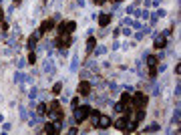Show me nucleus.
Segmentation results:
<instances>
[{"label": "nucleus", "mask_w": 181, "mask_h": 135, "mask_svg": "<svg viewBox=\"0 0 181 135\" xmlns=\"http://www.w3.org/2000/svg\"><path fill=\"white\" fill-rule=\"evenodd\" d=\"M77 4H79V6H85V0H77Z\"/></svg>", "instance_id": "obj_38"}, {"label": "nucleus", "mask_w": 181, "mask_h": 135, "mask_svg": "<svg viewBox=\"0 0 181 135\" xmlns=\"http://www.w3.org/2000/svg\"><path fill=\"white\" fill-rule=\"evenodd\" d=\"M147 65L149 67H155V65H157V57H151V54H147Z\"/></svg>", "instance_id": "obj_23"}, {"label": "nucleus", "mask_w": 181, "mask_h": 135, "mask_svg": "<svg viewBox=\"0 0 181 135\" xmlns=\"http://www.w3.org/2000/svg\"><path fill=\"white\" fill-rule=\"evenodd\" d=\"M50 111H60V103H58V101H53V103H50Z\"/></svg>", "instance_id": "obj_27"}, {"label": "nucleus", "mask_w": 181, "mask_h": 135, "mask_svg": "<svg viewBox=\"0 0 181 135\" xmlns=\"http://www.w3.org/2000/svg\"><path fill=\"white\" fill-rule=\"evenodd\" d=\"M0 22H4V10H0Z\"/></svg>", "instance_id": "obj_37"}, {"label": "nucleus", "mask_w": 181, "mask_h": 135, "mask_svg": "<svg viewBox=\"0 0 181 135\" xmlns=\"http://www.w3.org/2000/svg\"><path fill=\"white\" fill-rule=\"evenodd\" d=\"M0 2H2V0H0Z\"/></svg>", "instance_id": "obj_42"}, {"label": "nucleus", "mask_w": 181, "mask_h": 135, "mask_svg": "<svg viewBox=\"0 0 181 135\" xmlns=\"http://www.w3.org/2000/svg\"><path fill=\"white\" fill-rule=\"evenodd\" d=\"M115 127L123 131V127H125V117H121V119H117V121H115Z\"/></svg>", "instance_id": "obj_21"}, {"label": "nucleus", "mask_w": 181, "mask_h": 135, "mask_svg": "<svg viewBox=\"0 0 181 135\" xmlns=\"http://www.w3.org/2000/svg\"><path fill=\"white\" fill-rule=\"evenodd\" d=\"M71 105H72V107H77V105H79V99H77V97H72V99H71Z\"/></svg>", "instance_id": "obj_35"}, {"label": "nucleus", "mask_w": 181, "mask_h": 135, "mask_svg": "<svg viewBox=\"0 0 181 135\" xmlns=\"http://www.w3.org/2000/svg\"><path fill=\"white\" fill-rule=\"evenodd\" d=\"M36 113H38V115H44V113H46V105L44 103H38L36 105Z\"/></svg>", "instance_id": "obj_20"}, {"label": "nucleus", "mask_w": 181, "mask_h": 135, "mask_svg": "<svg viewBox=\"0 0 181 135\" xmlns=\"http://www.w3.org/2000/svg\"><path fill=\"white\" fill-rule=\"evenodd\" d=\"M133 119H135V121H143L145 119V111H143V109H137V113L133 115Z\"/></svg>", "instance_id": "obj_17"}, {"label": "nucleus", "mask_w": 181, "mask_h": 135, "mask_svg": "<svg viewBox=\"0 0 181 135\" xmlns=\"http://www.w3.org/2000/svg\"><path fill=\"white\" fill-rule=\"evenodd\" d=\"M28 65H36V53H34V50H30V54H28Z\"/></svg>", "instance_id": "obj_18"}, {"label": "nucleus", "mask_w": 181, "mask_h": 135, "mask_svg": "<svg viewBox=\"0 0 181 135\" xmlns=\"http://www.w3.org/2000/svg\"><path fill=\"white\" fill-rule=\"evenodd\" d=\"M153 44H155V49H165L167 46V36L165 35H157L155 40H153Z\"/></svg>", "instance_id": "obj_8"}, {"label": "nucleus", "mask_w": 181, "mask_h": 135, "mask_svg": "<svg viewBox=\"0 0 181 135\" xmlns=\"http://www.w3.org/2000/svg\"><path fill=\"white\" fill-rule=\"evenodd\" d=\"M28 97H30V99H36V97H38V87H32L30 93H28Z\"/></svg>", "instance_id": "obj_25"}, {"label": "nucleus", "mask_w": 181, "mask_h": 135, "mask_svg": "<svg viewBox=\"0 0 181 135\" xmlns=\"http://www.w3.org/2000/svg\"><path fill=\"white\" fill-rule=\"evenodd\" d=\"M10 129H12L10 123H4V125H2V131H10Z\"/></svg>", "instance_id": "obj_34"}, {"label": "nucleus", "mask_w": 181, "mask_h": 135, "mask_svg": "<svg viewBox=\"0 0 181 135\" xmlns=\"http://www.w3.org/2000/svg\"><path fill=\"white\" fill-rule=\"evenodd\" d=\"M109 22H111V14H101L99 16V24H101V26H107Z\"/></svg>", "instance_id": "obj_15"}, {"label": "nucleus", "mask_w": 181, "mask_h": 135, "mask_svg": "<svg viewBox=\"0 0 181 135\" xmlns=\"http://www.w3.org/2000/svg\"><path fill=\"white\" fill-rule=\"evenodd\" d=\"M121 32H123L125 36H131V32H133V30H131L129 26H125V28H121Z\"/></svg>", "instance_id": "obj_31"}, {"label": "nucleus", "mask_w": 181, "mask_h": 135, "mask_svg": "<svg viewBox=\"0 0 181 135\" xmlns=\"http://www.w3.org/2000/svg\"><path fill=\"white\" fill-rule=\"evenodd\" d=\"M77 91H79L81 97H89V95H90V83H89V81H81V83H79V89H77Z\"/></svg>", "instance_id": "obj_6"}, {"label": "nucleus", "mask_w": 181, "mask_h": 135, "mask_svg": "<svg viewBox=\"0 0 181 135\" xmlns=\"http://www.w3.org/2000/svg\"><path fill=\"white\" fill-rule=\"evenodd\" d=\"M64 30H67L68 35H72V32L77 30V22L75 20H67V22H64Z\"/></svg>", "instance_id": "obj_13"}, {"label": "nucleus", "mask_w": 181, "mask_h": 135, "mask_svg": "<svg viewBox=\"0 0 181 135\" xmlns=\"http://www.w3.org/2000/svg\"><path fill=\"white\" fill-rule=\"evenodd\" d=\"M89 113H90V107H89V105H83V107H79V105H77V107H75V115H72L75 123H81V121H85V119L89 117Z\"/></svg>", "instance_id": "obj_2"}, {"label": "nucleus", "mask_w": 181, "mask_h": 135, "mask_svg": "<svg viewBox=\"0 0 181 135\" xmlns=\"http://www.w3.org/2000/svg\"><path fill=\"white\" fill-rule=\"evenodd\" d=\"M60 91H63V83H54V85H53V93H54V95H58Z\"/></svg>", "instance_id": "obj_22"}, {"label": "nucleus", "mask_w": 181, "mask_h": 135, "mask_svg": "<svg viewBox=\"0 0 181 135\" xmlns=\"http://www.w3.org/2000/svg\"><path fill=\"white\" fill-rule=\"evenodd\" d=\"M93 53L97 54V57H101V54H105V53H107V46H101V49H95Z\"/></svg>", "instance_id": "obj_26"}, {"label": "nucleus", "mask_w": 181, "mask_h": 135, "mask_svg": "<svg viewBox=\"0 0 181 135\" xmlns=\"http://www.w3.org/2000/svg\"><path fill=\"white\" fill-rule=\"evenodd\" d=\"M68 69H71V73H75L77 69H79V54H72V58H71V65H68Z\"/></svg>", "instance_id": "obj_12"}, {"label": "nucleus", "mask_w": 181, "mask_h": 135, "mask_svg": "<svg viewBox=\"0 0 181 135\" xmlns=\"http://www.w3.org/2000/svg\"><path fill=\"white\" fill-rule=\"evenodd\" d=\"M159 93H161V85H155V87H153V93H151V95H153V97H159Z\"/></svg>", "instance_id": "obj_29"}, {"label": "nucleus", "mask_w": 181, "mask_h": 135, "mask_svg": "<svg viewBox=\"0 0 181 135\" xmlns=\"http://www.w3.org/2000/svg\"><path fill=\"white\" fill-rule=\"evenodd\" d=\"M143 131H145V133H149V131H153V133H155V131H159V123H155V121H153V123H149L147 127L143 129Z\"/></svg>", "instance_id": "obj_16"}, {"label": "nucleus", "mask_w": 181, "mask_h": 135, "mask_svg": "<svg viewBox=\"0 0 181 135\" xmlns=\"http://www.w3.org/2000/svg\"><path fill=\"white\" fill-rule=\"evenodd\" d=\"M131 26H133V28H137V30H139V28L143 26V24H141V22H137V20H135V22H133V20H131Z\"/></svg>", "instance_id": "obj_33"}, {"label": "nucleus", "mask_w": 181, "mask_h": 135, "mask_svg": "<svg viewBox=\"0 0 181 135\" xmlns=\"http://www.w3.org/2000/svg\"><path fill=\"white\" fill-rule=\"evenodd\" d=\"M42 73H46L49 77H54V73H57V65H54L50 58H44V61H42Z\"/></svg>", "instance_id": "obj_4"}, {"label": "nucleus", "mask_w": 181, "mask_h": 135, "mask_svg": "<svg viewBox=\"0 0 181 135\" xmlns=\"http://www.w3.org/2000/svg\"><path fill=\"white\" fill-rule=\"evenodd\" d=\"M119 103H123L125 107H131V93H121Z\"/></svg>", "instance_id": "obj_10"}, {"label": "nucleus", "mask_w": 181, "mask_h": 135, "mask_svg": "<svg viewBox=\"0 0 181 135\" xmlns=\"http://www.w3.org/2000/svg\"><path fill=\"white\" fill-rule=\"evenodd\" d=\"M24 65H26L24 58H18V61H16V67H18V69H24Z\"/></svg>", "instance_id": "obj_30"}, {"label": "nucleus", "mask_w": 181, "mask_h": 135, "mask_svg": "<svg viewBox=\"0 0 181 135\" xmlns=\"http://www.w3.org/2000/svg\"><path fill=\"white\" fill-rule=\"evenodd\" d=\"M111 117L109 115H99V121H97V127H101V129H107V127H111Z\"/></svg>", "instance_id": "obj_7"}, {"label": "nucleus", "mask_w": 181, "mask_h": 135, "mask_svg": "<svg viewBox=\"0 0 181 135\" xmlns=\"http://www.w3.org/2000/svg\"><path fill=\"white\" fill-rule=\"evenodd\" d=\"M173 123L175 125L179 123V109H175V113H173Z\"/></svg>", "instance_id": "obj_32"}, {"label": "nucleus", "mask_w": 181, "mask_h": 135, "mask_svg": "<svg viewBox=\"0 0 181 135\" xmlns=\"http://www.w3.org/2000/svg\"><path fill=\"white\" fill-rule=\"evenodd\" d=\"M115 2H123V0H115Z\"/></svg>", "instance_id": "obj_41"}, {"label": "nucleus", "mask_w": 181, "mask_h": 135, "mask_svg": "<svg viewBox=\"0 0 181 135\" xmlns=\"http://www.w3.org/2000/svg\"><path fill=\"white\" fill-rule=\"evenodd\" d=\"M149 77H151V81L157 77V69H155V67H149Z\"/></svg>", "instance_id": "obj_28"}, {"label": "nucleus", "mask_w": 181, "mask_h": 135, "mask_svg": "<svg viewBox=\"0 0 181 135\" xmlns=\"http://www.w3.org/2000/svg\"><path fill=\"white\" fill-rule=\"evenodd\" d=\"M53 24H54V20L53 18H46V20H42V24H40V28H38V32H49L50 28H53Z\"/></svg>", "instance_id": "obj_9"}, {"label": "nucleus", "mask_w": 181, "mask_h": 135, "mask_svg": "<svg viewBox=\"0 0 181 135\" xmlns=\"http://www.w3.org/2000/svg\"><path fill=\"white\" fill-rule=\"evenodd\" d=\"M44 133H58V123H49L44 125V129H42Z\"/></svg>", "instance_id": "obj_14"}, {"label": "nucleus", "mask_w": 181, "mask_h": 135, "mask_svg": "<svg viewBox=\"0 0 181 135\" xmlns=\"http://www.w3.org/2000/svg\"><path fill=\"white\" fill-rule=\"evenodd\" d=\"M18 111H20V113H18V115H20V121H26V119H28V111H26L24 107H20Z\"/></svg>", "instance_id": "obj_19"}, {"label": "nucleus", "mask_w": 181, "mask_h": 135, "mask_svg": "<svg viewBox=\"0 0 181 135\" xmlns=\"http://www.w3.org/2000/svg\"><path fill=\"white\" fill-rule=\"evenodd\" d=\"M71 43H72V39H71V35L68 32H63V35H58L57 36V44L58 49H67V46H71Z\"/></svg>", "instance_id": "obj_3"}, {"label": "nucleus", "mask_w": 181, "mask_h": 135, "mask_svg": "<svg viewBox=\"0 0 181 135\" xmlns=\"http://www.w3.org/2000/svg\"><path fill=\"white\" fill-rule=\"evenodd\" d=\"M38 39H40V32H32V35L28 36V40H26V49H30V50H34L36 49V44H38Z\"/></svg>", "instance_id": "obj_5"}, {"label": "nucleus", "mask_w": 181, "mask_h": 135, "mask_svg": "<svg viewBox=\"0 0 181 135\" xmlns=\"http://www.w3.org/2000/svg\"><path fill=\"white\" fill-rule=\"evenodd\" d=\"M149 103V95H145V93H135V95H131V107L135 109H145V105Z\"/></svg>", "instance_id": "obj_1"}, {"label": "nucleus", "mask_w": 181, "mask_h": 135, "mask_svg": "<svg viewBox=\"0 0 181 135\" xmlns=\"http://www.w3.org/2000/svg\"><path fill=\"white\" fill-rule=\"evenodd\" d=\"M163 16H167V12H165V10H159V12H157V18H163Z\"/></svg>", "instance_id": "obj_36"}, {"label": "nucleus", "mask_w": 181, "mask_h": 135, "mask_svg": "<svg viewBox=\"0 0 181 135\" xmlns=\"http://www.w3.org/2000/svg\"><path fill=\"white\" fill-rule=\"evenodd\" d=\"M2 119H4V117H2V113H0V123H2Z\"/></svg>", "instance_id": "obj_40"}, {"label": "nucleus", "mask_w": 181, "mask_h": 135, "mask_svg": "<svg viewBox=\"0 0 181 135\" xmlns=\"http://www.w3.org/2000/svg\"><path fill=\"white\" fill-rule=\"evenodd\" d=\"M20 2H22V0H14V6H18V4H20Z\"/></svg>", "instance_id": "obj_39"}, {"label": "nucleus", "mask_w": 181, "mask_h": 135, "mask_svg": "<svg viewBox=\"0 0 181 135\" xmlns=\"http://www.w3.org/2000/svg\"><path fill=\"white\" fill-rule=\"evenodd\" d=\"M81 79H83V81H89V79H93L90 71H83V73H81Z\"/></svg>", "instance_id": "obj_24"}, {"label": "nucleus", "mask_w": 181, "mask_h": 135, "mask_svg": "<svg viewBox=\"0 0 181 135\" xmlns=\"http://www.w3.org/2000/svg\"><path fill=\"white\" fill-rule=\"evenodd\" d=\"M95 46H97V39H93V36H89L87 43H85V49H87V53H93Z\"/></svg>", "instance_id": "obj_11"}]
</instances>
